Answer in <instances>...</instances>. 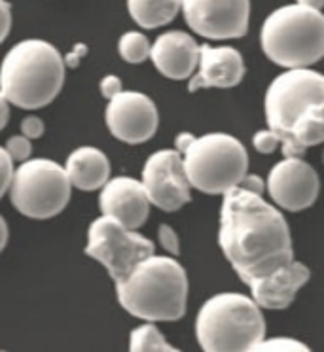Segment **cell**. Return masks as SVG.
<instances>
[{
  "instance_id": "cell-1",
  "label": "cell",
  "mask_w": 324,
  "mask_h": 352,
  "mask_svg": "<svg viewBox=\"0 0 324 352\" xmlns=\"http://www.w3.org/2000/svg\"><path fill=\"white\" fill-rule=\"evenodd\" d=\"M218 245L263 309L292 305L311 276L309 267L294 260L290 228L281 210L239 186L224 193Z\"/></svg>"
},
{
  "instance_id": "cell-2",
  "label": "cell",
  "mask_w": 324,
  "mask_h": 352,
  "mask_svg": "<svg viewBox=\"0 0 324 352\" xmlns=\"http://www.w3.org/2000/svg\"><path fill=\"white\" fill-rule=\"evenodd\" d=\"M266 120L281 140L285 157H301L307 148L324 142V74L288 69L268 87Z\"/></svg>"
},
{
  "instance_id": "cell-3",
  "label": "cell",
  "mask_w": 324,
  "mask_h": 352,
  "mask_svg": "<svg viewBox=\"0 0 324 352\" xmlns=\"http://www.w3.org/2000/svg\"><path fill=\"white\" fill-rule=\"evenodd\" d=\"M120 305L147 322L180 320L188 303V275L175 256H148L116 283Z\"/></svg>"
},
{
  "instance_id": "cell-4",
  "label": "cell",
  "mask_w": 324,
  "mask_h": 352,
  "mask_svg": "<svg viewBox=\"0 0 324 352\" xmlns=\"http://www.w3.org/2000/svg\"><path fill=\"white\" fill-rule=\"evenodd\" d=\"M65 59L46 40L17 42L0 65V89L10 104L39 110L52 104L65 84Z\"/></svg>"
},
{
  "instance_id": "cell-5",
  "label": "cell",
  "mask_w": 324,
  "mask_h": 352,
  "mask_svg": "<svg viewBox=\"0 0 324 352\" xmlns=\"http://www.w3.org/2000/svg\"><path fill=\"white\" fill-rule=\"evenodd\" d=\"M195 336L207 352L252 351L266 337V320L255 298L224 292L201 305Z\"/></svg>"
},
{
  "instance_id": "cell-6",
  "label": "cell",
  "mask_w": 324,
  "mask_h": 352,
  "mask_svg": "<svg viewBox=\"0 0 324 352\" xmlns=\"http://www.w3.org/2000/svg\"><path fill=\"white\" fill-rule=\"evenodd\" d=\"M266 57L283 69H305L324 57V14L301 4L271 12L260 31Z\"/></svg>"
},
{
  "instance_id": "cell-7",
  "label": "cell",
  "mask_w": 324,
  "mask_h": 352,
  "mask_svg": "<svg viewBox=\"0 0 324 352\" xmlns=\"http://www.w3.org/2000/svg\"><path fill=\"white\" fill-rule=\"evenodd\" d=\"M182 157L192 188L207 195H224L237 188L248 173L245 146L228 133H207L193 138Z\"/></svg>"
},
{
  "instance_id": "cell-8",
  "label": "cell",
  "mask_w": 324,
  "mask_h": 352,
  "mask_svg": "<svg viewBox=\"0 0 324 352\" xmlns=\"http://www.w3.org/2000/svg\"><path fill=\"white\" fill-rule=\"evenodd\" d=\"M70 184L65 167L52 160H27L14 173L10 201L19 214L47 220L61 214L70 201Z\"/></svg>"
},
{
  "instance_id": "cell-9",
  "label": "cell",
  "mask_w": 324,
  "mask_h": 352,
  "mask_svg": "<svg viewBox=\"0 0 324 352\" xmlns=\"http://www.w3.org/2000/svg\"><path fill=\"white\" fill-rule=\"evenodd\" d=\"M155 252L154 243L140 235L137 230H129L112 216L102 214L93 220L87 230L85 254L105 265L112 280L118 283L131 273L140 261Z\"/></svg>"
},
{
  "instance_id": "cell-10",
  "label": "cell",
  "mask_w": 324,
  "mask_h": 352,
  "mask_svg": "<svg viewBox=\"0 0 324 352\" xmlns=\"http://www.w3.org/2000/svg\"><path fill=\"white\" fill-rule=\"evenodd\" d=\"M142 186L150 203L165 212H177L192 201V184L184 168V157L178 150L152 153L142 168Z\"/></svg>"
},
{
  "instance_id": "cell-11",
  "label": "cell",
  "mask_w": 324,
  "mask_h": 352,
  "mask_svg": "<svg viewBox=\"0 0 324 352\" xmlns=\"http://www.w3.org/2000/svg\"><path fill=\"white\" fill-rule=\"evenodd\" d=\"M182 14L188 27L203 38H241L248 31L250 0H182Z\"/></svg>"
},
{
  "instance_id": "cell-12",
  "label": "cell",
  "mask_w": 324,
  "mask_h": 352,
  "mask_svg": "<svg viewBox=\"0 0 324 352\" xmlns=\"http://www.w3.org/2000/svg\"><path fill=\"white\" fill-rule=\"evenodd\" d=\"M108 131L125 144H142L154 137L160 114L154 100L139 91H122L108 100L105 112Z\"/></svg>"
},
{
  "instance_id": "cell-13",
  "label": "cell",
  "mask_w": 324,
  "mask_h": 352,
  "mask_svg": "<svg viewBox=\"0 0 324 352\" xmlns=\"http://www.w3.org/2000/svg\"><path fill=\"white\" fill-rule=\"evenodd\" d=\"M321 180L316 170L301 157H285L270 170L268 192L277 207L301 212L318 197Z\"/></svg>"
},
{
  "instance_id": "cell-14",
  "label": "cell",
  "mask_w": 324,
  "mask_h": 352,
  "mask_svg": "<svg viewBox=\"0 0 324 352\" xmlns=\"http://www.w3.org/2000/svg\"><path fill=\"white\" fill-rule=\"evenodd\" d=\"M150 199L140 180L131 176L110 178L100 188L99 207L100 212L112 216L129 230H139L144 226L150 214Z\"/></svg>"
},
{
  "instance_id": "cell-15",
  "label": "cell",
  "mask_w": 324,
  "mask_h": 352,
  "mask_svg": "<svg viewBox=\"0 0 324 352\" xmlns=\"http://www.w3.org/2000/svg\"><path fill=\"white\" fill-rule=\"evenodd\" d=\"M243 76H245V61L235 47H213L203 44L199 46L197 70L190 78L188 91L195 93L197 89H207V87L230 89L241 84Z\"/></svg>"
},
{
  "instance_id": "cell-16",
  "label": "cell",
  "mask_w": 324,
  "mask_h": 352,
  "mask_svg": "<svg viewBox=\"0 0 324 352\" xmlns=\"http://www.w3.org/2000/svg\"><path fill=\"white\" fill-rule=\"evenodd\" d=\"M150 59L160 74L169 80L192 78L199 63V44L184 31L160 34L152 44Z\"/></svg>"
},
{
  "instance_id": "cell-17",
  "label": "cell",
  "mask_w": 324,
  "mask_h": 352,
  "mask_svg": "<svg viewBox=\"0 0 324 352\" xmlns=\"http://www.w3.org/2000/svg\"><path fill=\"white\" fill-rule=\"evenodd\" d=\"M65 170L72 188L80 192H95L110 180V161L95 146H80L70 153Z\"/></svg>"
},
{
  "instance_id": "cell-18",
  "label": "cell",
  "mask_w": 324,
  "mask_h": 352,
  "mask_svg": "<svg viewBox=\"0 0 324 352\" xmlns=\"http://www.w3.org/2000/svg\"><path fill=\"white\" fill-rule=\"evenodd\" d=\"M129 16L142 29L169 25L182 10V0H125Z\"/></svg>"
},
{
  "instance_id": "cell-19",
  "label": "cell",
  "mask_w": 324,
  "mask_h": 352,
  "mask_svg": "<svg viewBox=\"0 0 324 352\" xmlns=\"http://www.w3.org/2000/svg\"><path fill=\"white\" fill-rule=\"evenodd\" d=\"M129 351L131 352H177L173 344L162 336L154 322H147L137 326L129 336Z\"/></svg>"
},
{
  "instance_id": "cell-20",
  "label": "cell",
  "mask_w": 324,
  "mask_h": 352,
  "mask_svg": "<svg viewBox=\"0 0 324 352\" xmlns=\"http://www.w3.org/2000/svg\"><path fill=\"white\" fill-rule=\"evenodd\" d=\"M118 52L122 55L125 63L131 65H139L150 59V52H152V44L142 32L129 31L122 34V38L118 42Z\"/></svg>"
},
{
  "instance_id": "cell-21",
  "label": "cell",
  "mask_w": 324,
  "mask_h": 352,
  "mask_svg": "<svg viewBox=\"0 0 324 352\" xmlns=\"http://www.w3.org/2000/svg\"><path fill=\"white\" fill-rule=\"evenodd\" d=\"M252 351L256 352H307L309 346L303 344L301 341L290 339V337H273V339H266L263 337L260 343L256 344Z\"/></svg>"
},
{
  "instance_id": "cell-22",
  "label": "cell",
  "mask_w": 324,
  "mask_h": 352,
  "mask_svg": "<svg viewBox=\"0 0 324 352\" xmlns=\"http://www.w3.org/2000/svg\"><path fill=\"white\" fill-rule=\"evenodd\" d=\"M14 160L8 153L6 148L0 146V199L10 193V186H12V180H14Z\"/></svg>"
},
{
  "instance_id": "cell-23",
  "label": "cell",
  "mask_w": 324,
  "mask_h": 352,
  "mask_svg": "<svg viewBox=\"0 0 324 352\" xmlns=\"http://www.w3.org/2000/svg\"><path fill=\"white\" fill-rule=\"evenodd\" d=\"M6 150L12 155V160L19 161V163H23L31 157L32 152V144H31V138L25 137L23 133L21 135H16V137L8 138V142H6Z\"/></svg>"
},
{
  "instance_id": "cell-24",
  "label": "cell",
  "mask_w": 324,
  "mask_h": 352,
  "mask_svg": "<svg viewBox=\"0 0 324 352\" xmlns=\"http://www.w3.org/2000/svg\"><path fill=\"white\" fill-rule=\"evenodd\" d=\"M158 239H160V245H162L163 250L169 254V256H178L180 254V243H178L177 231L173 230L171 226H167V223L160 226Z\"/></svg>"
},
{
  "instance_id": "cell-25",
  "label": "cell",
  "mask_w": 324,
  "mask_h": 352,
  "mask_svg": "<svg viewBox=\"0 0 324 352\" xmlns=\"http://www.w3.org/2000/svg\"><path fill=\"white\" fill-rule=\"evenodd\" d=\"M252 144L260 153H273L281 146V140L271 129L258 131L252 138Z\"/></svg>"
},
{
  "instance_id": "cell-26",
  "label": "cell",
  "mask_w": 324,
  "mask_h": 352,
  "mask_svg": "<svg viewBox=\"0 0 324 352\" xmlns=\"http://www.w3.org/2000/svg\"><path fill=\"white\" fill-rule=\"evenodd\" d=\"M124 91V84H122V80L114 74H108L100 80V95L105 97V99H114L118 93Z\"/></svg>"
},
{
  "instance_id": "cell-27",
  "label": "cell",
  "mask_w": 324,
  "mask_h": 352,
  "mask_svg": "<svg viewBox=\"0 0 324 352\" xmlns=\"http://www.w3.org/2000/svg\"><path fill=\"white\" fill-rule=\"evenodd\" d=\"M44 131H46L44 122H42L40 118H36V116H27L23 122H21V133H23L25 137L31 138V140L32 138L42 137Z\"/></svg>"
},
{
  "instance_id": "cell-28",
  "label": "cell",
  "mask_w": 324,
  "mask_h": 352,
  "mask_svg": "<svg viewBox=\"0 0 324 352\" xmlns=\"http://www.w3.org/2000/svg\"><path fill=\"white\" fill-rule=\"evenodd\" d=\"M12 29V6L6 0H0V44L8 38Z\"/></svg>"
},
{
  "instance_id": "cell-29",
  "label": "cell",
  "mask_w": 324,
  "mask_h": 352,
  "mask_svg": "<svg viewBox=\"0 0 324 352\" xmlns=\"http://www.w3.org/2000/svg\"><path fill=\"white\" fill-rule=\"evenodd\" d=\"M239 188L247 190V192L258 193V195H263V190L268 188V184L263 182V178H260L258 175H245V178L241 180Z\"/></svg>"
},
{
  "instance_id": "cell-30",
  "label": "cell",
  "mask_w": 324,
  "mask_h": 352,
  "mask_svg": "<svg viewBox=\"0 0 324 352\" xmlns=\"http://www.w3.org/2000/svg\"><path fill=\"white\" fill-rule=\"evenodd\" d=\"M87 54V47L84 44H76V47L70 52L67 57H63L65 59V67H69V69H76L78 65H80V59Z\"/></svg>"
},
{
  "instance_id": "cell-31",
  "label": "cell",
  "mask_w": 324,
  "mask_h": 352,
  "mask_svg": "<svg viewBox=\"0 0 324 352\" xmlns=\"http://www.w3.org/2000/svg\"><path fill=\"white\" fill-rule=\"evenodd\" d=\"M10 120V100L6 99V95L0 89V131L6 127V123Z\"/></svg>"
},
{
  "instance_id": "cell-32",
  "label": "cell",
  "mask_w": 324,
  "mask_h": 352,
  "mask_svg": "<svg viewBox=\"0 0 324 352\" xmlns=\"http://www.w3.org/2000/svg\"><path fill=\"white\" fill-rule=\"evenodd\" d=\"M193 135L192 133H180L177 138H175V150H178L180 153L186 152V148L193 142Z\"/></svg>"
},
{
  "instance_id": "cell-33",
  "label": "cell",
  "mask_w": 324,
  "mask_h": 352,
  "mask_svg": "<svg viewBox=\"0 0 324 352\" xmlns=\"http://www.w3.org/2000/svg\"><path fill=\"white\" fill-rule=\"evenodd\" d=\"M8 223H6V220L0 216V252L6 248V243H8Z\"/></svg>"
},
{
  "instance_id": "cell-34",
  "label": "cell",
  "mask_w": 324,
  "mask_h": 352,
  "mask_svg": "<svg viewBox=\"0 0 324 352\" xmlns=\"http://www.w3.org/2000/svg\"><path fill=\"white\" fill-rule=\"evenodd\" d=\"M296 2L301 4V6H307V8L321 10V12H323L324 8V0H296Z\"/></svg>"
},
{
  "instance_id": "cell-35",
  "label": "cell",
  "mask_w": 324,
  "mask_h": 352,
  "mask_svg": "<svg viewBox=\"0 0 324 352\" xmlns=\"http://www.w3.org/2000/svg\"><path fill=\"white\" fill-rule=\"evenodd\" d=\"M323 163H324V152H323Z\"/></svg>"
}]
</instances>
